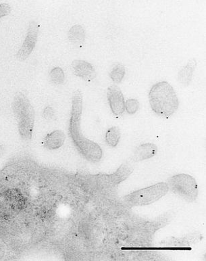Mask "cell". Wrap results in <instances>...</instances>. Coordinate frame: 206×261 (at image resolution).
<instances>
[{"label":"cell","instance_id":"obj_1","mask_svg":"<svg viewBox=\"0 0 206 261\" xmlns=\"http://www.w3.org/2000/svg\"><path fill=\"white\" fill-rule=\"evenodd\" d=\"M82 94L80 90L73 93L72 98V111L70 118L69 133L76 148L80 154L91 163L100 162L103 156V150L100 145L83 136L81 132L82 111Z\"/></svg>","mask_w":206,"mask_h":261},{"label":"cell","instance_id":"obj_2","mask_svg":"<svg viewBox=\"0 0 206 261\" xmlns=\"http://www.w3.org/2000/svg\"><path fill=\"white\" fill-rule=\"evenodd\" d=\"M149 101L152 111L164 119H168L179 107V100L172 86L167 82L154 84L150 89Z\"/></svg>","mask_w":206,"mask_h":261},{"label":"cell","instance_id":"obj_3","mask_svg":"<svg viewBox=\"0 0 206 261\" xmlns=\"http://www.w3.org/2000/svg\"><path fill=\"white\" fill-rule=\"evenodd\" d=\"M12 108L18 122V132L22 140H32L35 124V111L30 99L19 92L14 97Z\"/></svg>","mask_w":206,"mask_h":261},{"label":"cell","instance_id":"obj_4","mask_svg":"<svg viewBox=\"0 0 206 261\" xmlns=\"http://www.w3.org/2000/svg\"><path fill=\"white\" fill-rule=\"evenodd\" d=\"M168 191V184L160 182L131 192L124 196L123 200L129 207L147 206L157 202L166 196Z\"/></svg>","mask_w":206,"mask_h":261},{"label":"cell","instance_id":"obj_5","mask_svg":"<svg viewBox=\"0 0 206 261\" xmlns=\"http://www.w3.org/2000/svg\"><path fill=\"white\" fill-rule=\"evenodd\" d=\"M167 184L169 190L187 202H195L198 197V184L195 178L189 174L173 175L169 178Z\"/></svg>","mask_w":206,"mask_h":261},{"label":"cell","instance_id":"obj_6","mask_svg":"<svg viewBox=\"0 0 206 261\" xmlns=\"http://www.w3.org/2000/svg\"><path fill=\"white\" fill-rule=\"evenodd\" d=\"M39 32H40V28H39L38 22L35 20L31 21L25 39L16 55V59L18 61H26L32 55L38 41Z\"/></svg>","mask_w":206,"mask_h":261},{"label":"cell","instance_id":"obj_7","mask_svg":"<svg viewBox=\"0 0 206 261\" xmlns=\"http://www.w3.org/2000/svg\"><path fill=\"white\" fill-rule=\"evenodd\" d=\"M107 98L111 111L114 115L120 117L125 111V101L122 91L116 85L109 87Z\"/></svg>","mask_w":206,"mask_h":261},{"label":"cell","instance_id":"obj_8","mask_svg":"<svg viewBox=\"0 0 206 261\" xmlns=\"http://www.w3.org/2000/svg\"><path fill=\"white\" fill-rule=\"evenodd\" d=\"M72 69L76 76L86 82H92L96 77V72L94 66L83 60H75L72 63Z\"/></svg>","mask_w":206,"mask_h":261},{"label":"cell","instance_id":"obj_9","mask_svg":"<svg viewBox=\"0 0 206 261\" xmlns=\"http://www.w3.org/2000/svg\"><path fill=\"white\" fill-rule=\"evenodd\" d=\"M158 153V147L152 143H146L138 146L133 152L131 160L134 163L141 162L153 158Z\"/></svg>","mask_w":206,"mask_h":261},{"label":"cell","instance_id":"obj_10","mask_svg":"<svg viewBox=\"0 0 206 261\" xmlns=\"http://www.w3.org/2000/svg\"><path fill=\"white\" fill-rule=\"evenodd\" d=\"M65 140V133L63 130H55L45 137L43 144L48 150H56L63 146Z\"/></svg>","mask_w":206,"mask_h":261},{"label":"cell","instance_id":"obj_11","mask_svg":"<svg viewBox=\"0 0 206 261\" xmlns=\"http://www.w3.org/2000/svg\"><path fill=\"white\" fill-rule=\"evenodd\" d=\"M197 61L195 59H191L187 63L186 66H184L179 72L178 80L183 86H187L190 84L192 80L193 73L195 68L197 67Z\"/></svg>","mask_w":206,"mask_h":261},{"label":"cell","instance_id":"obj_12","mask_svg":"<svg viewBox=\"0 0 206 261\" xmlns=\"http://www.w3.org/2000/svg\"><path fill=\"white\" fill-rule=\"evenodd\" d=\"M68 35H69L70 41L75 44H81L85 39V32L84 29L79 24L72 27Z\"/></svg>","mask_w":206,"mask_h":261},{"label":"cell","instance_id":"obj_13","mask_svg":"<svg viewBox=\"0 0 206 261\" xmlns=\"http://www.w3.org/2000/svg\"><path fill=\"white\" fill-rule=\"evenodd\" d=\"M121 137V133L120 128L114 126L110 127L107 130L106 134V142L109 146L112 148H115L118 146L119 142H120Z\"/></svg>","mask_w":206,"mask_h":261},{"label":"cell","instance_id":"obj_14","mask_svg":"<svg viewBox=\"0 0 206 261\" xmlns=\"http://www.w3.org/2000/svg\"><path fill=\"white\" fill-rule=\"evenodd\" d=\"M49 80L53 84H63L65 81V74L62 68L57 66L52 68L49 72Z\"/></svg>","mask_w":206,"mask_h":261},{"label":"cell","instance_id":"obj_15","mask_svg":"<svg viewBox=\"0 0 206 261\" xmlns=\"http://www.w3.org/2000/svg\"><path fill=\"white\" fill-rule=\"evenodd\" d=\"M125 76V68L123 65H117L111 70L110 78L116 84H120Z\"/></svg>","mask_w":206,"mask_h":261},{"label":"cell","instance_id":"obj_16","mask_svg":"<svg viewBox=\"0 0 206 261\" xmlns=\"http://www.w3.org/2000/svg\"><path fill=\"white\" fill-rule=\"evenodd\" d=\"M139 102L137 99L130 98L125 101V110L129 115H135L139 109Z\"/></svg>","mask_w":206,"mask_h":261},{"label":"cell","instance_id":"obj_17","mask_svg":"<svg viewBox=\"0 0 206 261\" xmlns=\"http://www.w3.org/2000/svg\"><path fill=\"white\" fill-rule=\"evenodd\" d=\"M12 11L11 6L7 3L0 4V18L9 15Z\"/></svg>","mask_w":206,"mask_h":261},{"label":"cell","instance_id":"obj_18","mask_svg":"<svg viewBox=\"0 0 206 261\" xmlns=\"http://www.w3.org/2000/svg\"><path fill=\"white\" fill-rule=\"evenodd\" d=\"M53 115V109L51 107L45 108L44 111H43V116L45 119H50L51 116Z\"/></svg>","mask_w":206,"mask_h":261}]
</instances>
